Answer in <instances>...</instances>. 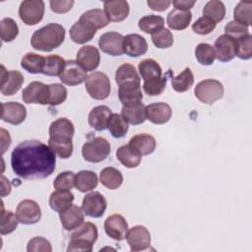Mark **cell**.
Here are the masks:
<instances>
[{"mask_svg":"<svg viewBox=\"0 0 252 252\" xmlns=\"http://www.w3.org/2000/svg\"><path fill=\"white\" fill-rule=\"evenodd\" d=\"M11 166L24 179H43L51 175L56 166L54 152L37 140L20 143L11 154Z\"/></svg>","mask_w":252,"mask_h":252,"instance_id":"cell-1","label":"cell"},{"mask_svg":"<svg viewBox=\"0 0 252 252\" xmlns=\"http://www.w3.org/2000/svg\"><path fill=\"white\" fill-rule=\"evenodd\" d=\"M65 39V29L56 23H50L36 30L32 38V46L43 52L52 51L59 47Z\"/></svg>","mask_w":252,"mask_h":252,"instance_id":"cell-2","label":"cell"},{"mask_svg":"<svg viewBox=\"0 0 252 252\" xmlns=\"http://www.w3.org/2000/svg\"><path fill=\"white\" fill-rule=\"evenodd\" d=\"M97 236V227L93 222H84L72 233L67 251L91 252Z\"/></svg>","mask_w":252,"mask_h":252,"instance_id":"cell-3","label":"cell"},{"mask_svg":"<svg viewBox=\"0 0 252 252\" xmlns=\"http://www.w3.org/2000/svg\"><path fill=\"white\" fill-rule=\"evenodd\" d=\"M85 87L90 96L96 100L107 98L111 91L108 76L99 71L92 72L87 76L85 80Z\"/></svg>","mask_w":252,"mask_h":252,"instance_id":"cell-4","label":"cell"},{"mask_svg":"<svg viewBox=\"0 0 252 252\" xmlns=\"http://www.w3.org/2000/svg\"><path fill=\"white\" fill-rule=\"evenodd\" d=\"M110 154V144L103 137H95L86 142L82 148V156L89 162H100Z\"/></svg>","mask_w":252,"mask_h":252,"instance_id":"cell-5","label":"cell"},{"mask_svg":"<svg viewBox=\"0 0 252 252\" xmlns=\"http://www.w3.org/2000/svg\"><path fill=\"white\" fill-rule=\"evenodd\" d=\"M222 84L214 79H207L197 84L194 89L195 96L205 104H213L223 95Z\"/></svg>","mask_w":252,"mask_h":252,"instance_id":"cell-6","label":"cell"},{"mask_svg":"<svg viewBox=\"0 0 252 252\" xmlns=\"http://www.w3.org/2000/svg\"><path fill=\"white\" fill-rule=\"evenodd\" d=\"M49 140L51 143L70 144L75 133L74 124L67 118H58L49 126Z\"/></svg>","mask_w":252,"mask_h":252,"instance_id":"cell-7","label":"cell"},{"mask_svg":"<svg viewBox=\"0 0 252 252\" xmlns=\"http://www.w3.org/2000/svg\"><path fill=\"white\" fill-rule=\"evenodd\" d=\"M44 15V2L41 0H25L20 4L19 16L24 24L34 26Z\"/></svg>","mask_w":252,"mask_h":252,"instance_id":"cell-8","label":"cell"},{"mask_svg":"<svg viewBox=\"0 0 252 252\" xmlns=\"http://www.w3.org/2000/svg\"><path fill=\"white\" fill-rule=\"evenodd\" d=\"M22 98L26 103L48 104L49 87L41 82H32L23 90Z\"/></svg>","mask_w":252,"mask_h":252,"instance_id":"cell-9","label":"cell"},{"mask_svg":"<svg viewBox=\"0 0 252 252\" xmlns=\"http://www.w3.org/2000/svg\"><path fill=\"white\" fill-rule=\"evenodd\" d=\"M16 216L19 222L23 224H34L41 219V210L35 201L27 199L17 206Z\"/></svg>","mask_w":252,"mask_h":252,"instance_id":"cell-10","label":"cell"},{"mask_svg":"<svg viewBox=\"0 0 252 252\" xmlns=\"http://www.w3.org/2000/svg\"><path fill=\"white\" fill-rule=\"evenodd\" d=\"M107 203L102 194L97 191L87 194L82 202V210L85 215L91 218H100L103 216Z\"/></svg>","mask_w":252,"mask_h":252,"instance_id":"cell-11","label":"cell"},{"mask_svg":"<svg viewBox=\"0 0 252 252\" xmlns=\"http://www.w3.org/2000/svg\"><path fill=\"white\" fill-rule=\"evenodd\" d=\"M1 94L3 95H13L18 93L24 84V76L17 70L7 71L1 66Z\"/></svg>","mask_w":252,"mask_h":252,"instance_id":"cell-12","label":"cell"},{"mask_svg":"<svg viewBox=\"0 0 252 252\" xmlns=\"http://www.w3.org/2000/svg\"><path fill=\"white\" fill-rule=\"evenodd\" d=\"M124 36L116 32H107L103 33L98 40L100 50L111 56H120L124 53Z\"/></svg>","mask_w":252,"mask_h":252,"instance_id":"cell-13","label":"cell"},{"mask_svg":"<svg viewBox=\"0 0 252 252\" xmlns=\"http://www.w3.org/2000/svg\"><path fill=\"white\" fill-rule=\"evenodd\" d=\"M131 251L146 250L151 245L150 231L144 225H135L130 228L126 235Z\"/></svg>","mask_w":252,"mask_h":252,"instance_id":"cell-14","label":"cell"},{"mask_svg":"<svg viewBox=\"0 0 252 252\" xmlns=\"http://www.w3.org/2000/svg\"><path fill=\"white\" fill-rule=\"evenodd\" d=\"M216 58L220 62H228L236 56V40L227 35L221 34L215 41Z\"/></svg>","mask_w":252,"mask_h":252,"instance_id":"cell-15","label":"cell"},{"mask_svg":"<svg viewBox=\"0 0 252 252\" xmlns=\"http://www.w3.org/2000/svg\"><path fill=\"white\" fill-rule=\"evenodd\" d=\"M104 230L106 234L114 240L122 241L128 232V223L123 216L114 214L104 220Z\"/></svg>","mask_w":252,"mask_h":252,"instance_id":"cell-16","label":"cell"},{"mask_svg":"<svg viewBox=\"0 0 252 252\" xmlns=\"http://www.w3.org/2000/svg\"><path fill=\"white\" fill-rule=\"evenodd\" d=\"M76 62L87 72L95 70L100 62L98 49L94 45H84L77 52Z\"/></svg>","mask_w":252,"mask_h":252,"instance_id":"cell-17","label":"cell"},{"mask_svg":"<svg viewBox=\"0 0 252 252\" xmlns=\"http://www.w3.org/2000/svg\"><path fill=\"white\" fill-rule=\"evenodd\" d=\"M96 29L88 21L79 19L70 29L71 39L78 44H84L93 39L96 33Z\"/></svg>","mask_w":252,"mask_h":252,"instance_id":"cell-18","label":"cell"},{"mask_svg":"<svg viewBox=\"0 0 252 252\" xmlns=\"http://www.w3.org/2000/svg\"><path fill=\"white\" fill-rule=\"evenodd\" d=\"M86 78V71L75 60H67L64 70L59 76L60 81L67 86L80 85L85 82Z\"/></svg>","mask_w":252,"mask_h":252,"instance_id":"cell-19","label":"cell"},{"mask_svg":"<svg viewBox=\"0 0 252 252\" xmlns=\"http://www.w3.org/2000/svg\"><path fill=\"white\" fill-rule=\"evenodd\" d=\"M27 117L26 107L19 102L9 101L2 103V113L1 119L4 122L19 125L25 121Z\"/></svg>","mask_w":252,"mask_h":252,"instance_id":"cell-20","label":"cell"},{"mask_svg":"<svg viewBox=\"0 0 252 252\" xmlns=\"http://www.w3.org/2000/svg\"><path fill=\"white\" fill-rule=\"evenodd\" d=\"M118 97L123 105H133L142 102L143 94L141 83L129 82L119 86Z\"/></svg>","mask_w":252,"mask_h":252,"instance_id":"cell-21","label":"cell"},{"mask_svg":"<svg viewBox=\"0 0 252 252\" xmlns=\"http://www.w3.org/2000/svg\"><path fill=\"white\" fill-rule=\"evenodd\" d=\"M59 218L63 228L67 231L77 229L85 220L84 212L82 208L77 205H72L67 210L59 213Z\"/></svg>","mask_w":252,"mask_h":252,"instance_id":"cell-22","label":"cell"},{"mask_svg":"<svg viewBox=\"0 0 252 252\" xmlns=\"http://www.w3.org/2000/svg\"><path fill=\"white\" fill-rule=\"evenodd\" d=\"M171 115V107L165 102H155L146 106L147 119L154 124H164L170 119Z\"/></svg>","mask_w":252,"mask_h":252,"instance_id":"cell-23","label":"cell"},{"mask_svg":"<svg viewBox=\"0 0 252 252\" xmlns=\"http://www.w3.org/2000/svg\"><path fill=\"white\" fill-rule=\"evenodd\" d=\"M123 49L130 57H139L148 51V43L144 36L138 33H129L124 36Z\"/></svg>","mask_w":252,"mask_h":252,"instance_id":"cell-24","label":"cell"},{"mask_svg":"<svg viewBox=\"0 0 252 252\" xmlns=\"http://www.w3.org/2000/svg\"><path fill=\"white\" fill-rule=\"evenodd\" d=\"M103 7V11L109 22H122L128 17L130 13L129 4L124 0L104 1Z\"/></svg>","mask_w":252,"mask_h":252,"instance_id":"cell-25","label":"cell"},{"mask_svg":"<svg viewBox=\"0 0 252 252\" xmlns=\"http://www.w3.org/2000/svg\"><path fill=\"white\" fill-rule=\"evenodd\" d=\"M112 112L106 105H97L94 107L89 113L88 122L92 128L96 131H103L107 129L108 120Z\"/></svg>","mask_w":252,"mask_h":252,"instance_id":"cell-26","label":"cell"},{"mask_svg":"<svg viewBox=\"0 0 252 252\" xmlns=\"http://www.w3.org/2000/svg\"><path fill=\"white\" fill-rule=\"evenodd\" d=\"M129 146H131L140 156H148L155 151L157 142L152 135L144 133L132 137L129 141Z\"/></svg>","mask_w":252,"mask_h":252,"instance_id":"cell-27","label":"cell"},{"mask_svg":"<svg viewBox=\"0 0 252 252\" xmlns=\"http://www.w3.org/2000/svg\"><path fill=\"white\" fill-rule=\"evenodd\" d=\"M74 199V194L70 190H56L49 197V206L53 211L61 213L73 205Z\"/></svg>","mask_w":252,"mask_h":252,"instance_id":"cell-28","label":"cell"},{"mask_svg":"<svg viewBox=\"0 0 252 252\" xmlns=\"http://www.w3.org/2000/svg\"><path fill=\"white\" fill-rule=\"evenodd\" d=\"M121 115L125 120L132 125H139L146 121V106L142 103H136L133 105H123L121 109Z\"/></svg>","mask_w":252,"mask_h":252,"instance_id":"cell-29","label":"cell"},{"mask_svg":"<svg viewBox=\"0 0 252 252\" xmlns=\"http://www.w3.org/2000/svg\"><path fill=\"white\" fill-rule=\"evenodd\" d=\"M192 20V13L190 11H182L173 9L169 12L166 18L167 26L174 31L185 30Z\"/></svg>","mask_w":252,"mask_h":252,"instance_id":"cell-30","label":"cell"},{"mask_svg":"<svg viewBox=\"0 0 252 252\" xmlns=\"http://www.w3.org/2000/svg\"><path fill=\"white\" fill-rule=\"evenodd\" d=\"M117 159L128 168L137 167L142 159V156H140L131 146L123 145L119 147L116 151Z\"/></svg>","mask_w":252,"mask_h":252,"instance_id":"cell-31","label":"cell"},{"mask_svg":"<svg viewBox=\"0 0 252 252\" xmlns=\"http://www.w3.org/2000/svg\"><path fill=\"white\" fill-rule=\"evenodd\" d=\"M98 184L97 176L91 170H81L76 174L75 187L78 191L86 193L96 188Z\"/></svg>","mask_w":252,"mask_h":252,"instance_id":"cell-32","label":"cell"},{"mask_svg":"<svg viewBox=\"0 0 252 252\" xmlns=\"http://www.w3.org/2000/svg\"><path fill=\"white\" fill-rule=\"evenodd\" d=\"M99 181L104 187H106L110 190H115L122 185L123 175L115 167L109 166V167L103 168L100 171Z\"/></svg>","mask_w":252,"mask_h":252,"instance_id":"cell-33","label":"cell"},{"mask_svg":"<svg viewBox=\"0 0 252 252\" xmlns=\"http://www.w3.org/2000/svg\"><path fill=\"white\" fill-rule=\"evenodd\" d=\"M138 70L144 82L162 77V70L159 64L154 59L142 60L138 65Z\"/></svg>","mask_w":252,"mask_h":252,"instance_id":"cell-34","label":"cell"},{"mask_svg":"<svg viewBox=\"0 0 252 252\" xmlns=\"http://www.w3.org/2000/svg\"><path fill=\"white\" fill-rule=\"evenodd\" d=\"M45 63V57L36 53L29 52L21 60V66L24 70L32 74L42 73Z\"/></svg>","mask_w":252,"mask_h":252,"instance_id":"cell-35","label":"cell"},{"mask_svg":"<svg viewBox=\"0 0 252 252\" xmlns=\"http://www.w3.org/2000/svg\"><path fill=\"white\" fill-rule=\"evenodd\" d=\"M138 26L142 32L153 34L163 29L164 19L157 15H147L139 20Z\"/></svg>","mask_w":252,"mask_h":252,"instance_id":"cell-36","label":"cell"},{"mask_svg":"<svg viewBox=\"0 0 252 252\" xmlns=\"http://www.w3.org/2000/svg\"><path fill=\"white\" fill-rule=\"evenodd\" d=\"M203 15L204 17L213 20L216 24L220 23L225 16V6L221 1L211 0L204 6Z\"/></svg>","mask_w":252,"mask_h":252,"instance_id":"cell-37","label":"cell"},{"mask_svg":"<svg viewBox=\"0 0 252 252\" xmlns=\"http://www.w3.org/2000/svg\"><path fill=\"white\" fill-rule=\"evenodd\" d=\"M194 83V76L190 68H185L178 76L171 78L172 89L177 93L187 92Z\"/></svg>","mask_w":252,"mask_h":252,"instance_id":"cell-38","label":"cell"},{"mask_svg":"<svg viewBox=\"0 0 252 252\" xmlns=\"http://www.w3.org/2000/svg\"><path fill=\"white\" fill-rule=\"evenodd\" d=\"M115 82L118 84V86H120L129 82L141 83V79L133 65L129 63H124L116 70Z\"/></svg>","mask_w":252,"mask_h":252,"instance_id":"cell-39","label":"cell"},{"mask_svg":"<svg viewBox=\"0 0 252 252\" xmlns=\"http://www.w3.org/2000/svg\"><path fill=\"white\" fill-rule=\"evenodd\" d=\"M128 122L118 113H112L107 124V129L114 138H122L128 132Z\"/></svg>","mask_w":252,"mask_h":252,"instance_id":"cell-40","label":"cell"},{"mask_svg":"<svg viewBox=\"0 0 252 252\" xmlns=\"http://www.w3.org/2000/svg\"><path fill=\"white\" fill-rule=\"evenodd\" d=\"M66 61L59 55L52 54L45 57L42 74L47 76H60L65 68Z\"/></svg>","mask_w":252,"mask_h":252,"instance_id":"cell-41","label":"cell"},{"mask_svg":"<svg viewBox=\"0 0 252 252\" xmlns=\"http://www.w3.org/2000/svg\"><path fill=\"white\" fill-rule=\"evenodd\" d=\"M83 20L91 23L96 30L105 28L109 24V20L101 9H92L83 13L80 17Z\"/></svg>","mask_w":252,"mask_h":252,"instance_id":"cell-42","label":"cell"},{"mask_svg":"<svg viewBox=\"0 0 252 252\" xmlns=\"http://www.w3.org/2000/svg\"><path fill=\"white\" fill-rule=\"evenodd\" d=\"M195 56L197 61L204 66H210L216 59L215 49L209 43H199L195 48Z\"/></svg>","mask_w":252,"mask_h":252,"instance_id":"cell-43","label":"cell"},{"mask_svg":"<svg viewBox=\"0 0 252 252\" xmlns=\"http://www.w3.org/2000/svg\"><path fill=\"white\" fill-rule=\"evenodd\" d=\"M0 33L3 42L13 41L19 34V27L11 18H4L0 22Z\"/></svg>","mask_w":252,"mask_h":252,"instance_id":"cell-44","label":"cell"},{"mask_svg":"<svg viewBox=\"0 0 252 252\" xmlns=\"http://www.w3.org/2000/svg\"><path fill=\"white\" fill-rule=\"evenodd\" d=\"M251 8L252 2L250 1L238 2L233 11L234 21L246 27H249L251 25Z\"/></svg>","mask_w":252,"mask_h":252,"instance_id":"cell-45","label":"cell"},{"mask_svg":"<svg viewBox=\"0 0 252 252\" xmlns=\"http://www.w3.org/2000/svg\"><path fill=\"white\" fill-rule=\"evenodd\" d=\"M19 220L16 214L11 211H5L2 203V213H1V227L0 231L2 235L9 234L13 232L18 226Z\"/></svg>","mask_w":252,"mask_h":252,"instance_id":"cell-46","label":"cell"},{"mask_svg":"<svg viewBox=\"0 0 252 252\" xmlns=\"http://www.w3.org/2000/svg\"><path fill=\"white\" fill-rule=\"evenodd\" d=\"M236 40V56L243 60H248L252 57V44L251 34L247 33L240 36Z\"/></svg>","mask_w":252,"mask_h":252,"instance_id":"cell-47","label":"cell"},{"mask_svg":"<svg viewBox=\"0 0 252 252\" xmlns=\"http://www.w3.org/2000/svg\"><path fill=\"white\" fill-rule=\"evenodd\" d=\"M166 82H167V78L165 76L153 79L150 81H146L143 84V90L149 95H152V96L159 95L164 91Z\"/></svg>","mask_w":252,"mask_h":252,"instance_id":"cell-48","label":"cell"},{"mask_svg":"<svg viewBox=\"0 0 252 252\" xmlns=\"http://www.w3.org/2000/svg\"><path fill=\"white\" fill-rule=\"evenodd\" d=\"M49 87L48 104L55 106L63 103L67 98V89L61 84H51Z\"/></svg>","mask_w":252,"mask_h":252,"instance_id":"cell-49","label":"cell"},{"mask_svg":"<svg viewBox=\"0 0 252 252\" xmlns=\"http://www.w3.org/2000/svg\"><path fill=\"white\" fill-rule=\"evenodd\" d=\"M152 41L158 48H168L173 44V35L168 29L163 28L152 34Z\"/></svg>","mask_w":252,"mask_h":252,"instance_id":"cell-50","label":"cell"},{"mask_svg":"<svg viewBox=\"0 0 252 252\" xmlns=\"http://www.w3.org/2000/svg\"><path fill=\"white\" fill-rule=\"evenodd\" d=\"M75 177L73 171H63L55 177L53 187L56 190H71L75 186Z\"/></svg>","mask_w":252,"mask_h":252,"instance_id":"cell-51","label":"cell"},{"mask_svg":"<svg viewBox=\"0 0 252 252\" xmlns=\"http://www.w3.org/2000/svg\"><path fill=\"white\" fill-rule=\"evenodd\" d=\"M216 26H217V24L213 20L203 16V17H200L192 25V30L194 32L204 35V34H208V33L212 32L216 29Z\"/></svg>","mask_w":252,"mask_h":252,"instance_id":"cell-52","label":"cell"},{"mask_svg":"<svg viewBox=\"0 0 252 252\" xmlns=\"http://www.w3.org/2000/svg\"><path fill=\"white\" fill-rule=\"evenodd\" d=\"M27 251L29 252H51L52 251V247L50 242L44 238V237H40V236H36L32 238L27 246Z\"/></svg>","mask_w":252,"mask_h":252,"instance_id":"cell-53","label":"cell"},{"mask_svg":"<svg viewBox=\"0 0 252 252\" xmlns=\"http://www.w3.org/2000/svg\"><path fill=\"white\" fill-rule=\"evenodd\" d=\"M224 32H225V34L233 37L234 39L249 33L248 27H246L238 22H235V21H231V22L227 23L224 27Z\"/></svg>","mask_w":252,"mask_h":252,"instance_id":"cell-54","label":"cell"},{"mask_svg":"<svg viewBox=\"0 0 252 252\" xmlns=\"http://www.w3.org/2000/svg\"><path fill=\"white\" fill-rule=\"evenodd\" d=\"M50 8L54 13L63 14L70 11L74 5L73 0H52L50 1Z\"/></svg>","mask_w":252,"mask_h":252,"instance_id":"cell-55","label":"cell"},{"mask_svg":"<svg viewBox=\"0 0 252 252\" xmlns=\"http://www.w3.org/2000/svg\"><path fill=\"white\" fill-rule=\"evenodd\" d=\"M147 4L148 6L154 10V11H158V12H162V11H165L171 4L170 1L168 0H149L147 1Z\"/></svg>","mask_w":252,"mask_h":252,"instance_id":"cell-56","label":"cell"},{"mask_svg":"<svg viewBox=\"0 0 252 252\" xmlns=\"http://www.w3.org/2000/svg\"><path fill=\"white\" fill-rule=\"evenodd\" d=\"M194 0H175L172 2L174 9L182 10V11H190V9L195 5Z\"/></svg>","mask_w":252,"mask_h":252,"instance_id":"cell-57","label":"cell"},{"mask_svg":"<svg viewBox=\"0 0 252 252\" xmlns=\"http://www.w3.org/2000/svg\"><path fill=\"white\" fill-rule=\"evenodd\" d=\"M1 132V149H2V154H4L6 152V150L10 147L11 145V137L9 135V132H7L5 129L1 128L0 130Z\"/></svg>","mask_w":252,"mask_h":252,"instance_id":"cell-58","label":"cell"},{"mask_svg":"<svg viewBox=\"0 0 252 252\" xmlns=\"http://www.w3.org/2000/svg\"><path fill=\"white\" fill-rule=\"evenodd\" d=\"M11 192V185L5 178V176H2V197L9 194Z\"/></svg>","mask_w":252,"mask_h":252,"instance_id":"cell-59","label":"cell"}]
</instances>
